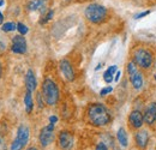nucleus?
<instances>
[{"mask_svg": "<svg viewBox=\"0 0 156 150\" xmlns=\"http://www.w3.org/2000/svg\"><path fill=\"white\" fill-rule=\"evenodd\" d=\"M88 118L95 126H105L111 121V114L108 109L100 103H94L88 109Z\"/></svg>", "mask_w": 156, "mask_h": 150, "instance_id": "nucleus-1", "label": "nucleus"}, {"mask_svg": "<svg viewBox=\"0 0 156 150\" xmlns=\"http://www.w3.org/2000/svg\"><path fill=\"white\" fill-rule=\"evenodd\" d=\"M42 96L48 106H54L59 100V89L54 80L47 78L42 83Z\"/></svg>", "mask_w": 156, "mask_h": 150, "instance_id": "nucleus-2", "label": "nucleus"}, {"mask_svg": "<svg viewBox=\"0 0 156 150\" xmlns=\"http://www.w3.org/2000/svg\"><path fill=\"white\" fill-rule=\"evenodd\" d=\"M85 17L91 23H101L107 16V10L98 4H91L85 9Z\"/></svg>", "mask_w": 156, "mask_h": 150, "instance_id": "nucleus-3", "label": "nucleus"}, {"mask_svg": "<svg viewBox=\"0 0 156 150\" xmlns=\"http://www.w3.org/2000/svg\"><path fill=\"white\" fill-rule=\"evenodd\" d=\"M29 136H30V131L29 127L25 125H20L17 131V136L15 138V141L11 143L10 150H22L29 142Z\"/></svg>", "mask_w": 156, "mask_h": 150, "instance_id": "nucleus-4", "label": "nucleus"}, {"mask_svg": "<svg viewBox=\"0 0 156 150\" xmlns=\"http://www.w3.org/2000/svg\"><path fill=\"white\" fill-rule=\"evenodd\" d=\"M133 62L142 69H149L153 64V55L147 49H138L133 54Z\"/></svg>", "mask_w": 156, "mask_h": 150, "instance_id": "nucleus-5", "label": "nucleus"}, {"mask_svg": "<svg viewBox=\"0 0 156 150\" xmlns=\"http://www.w3.org/2000/svg\"><path fill=\"white\" fill-rule=\"evenodd\" d=\"M126 69H127V73H129L130 80H131L133 88L137 89V90H139V89L143 87L144 80H143V76H142V73L137 70L136 64H135L133 61H132V62H129Z\"/></svg>", "mask_w": 156, "mask_h": 150, "instance_id": "nucleus-6", "label": "nucleus"}, {"mask_svg": "<svg viewBox=\"0 0 156 150\" xmlns=\"http://www.w3.org/2000/svg\"><path fill=\"white\" fill-rule=\"evenodd\" d=\"M39 141H40V144L43 148L48 147L54 141V125L53 124H49V125L44 126L41 130L39 136Z\"/></svg>", "mask_w": 156, "mask_h": 150, "instance_id": "nucleus-7", "label": "nucleus"}, {"mask_svg": "<svg viewBox=\"0 0 156 150\" xmlns=\"http://www.w3.org/2000/svg\"><path fill=\"white\" fill-rule=\"evenodd\" d=\"M59 147L62 150H71V148L73 147V134L69 131H61L59 133Z\"/></svg>", "mask_w": 156, "mask_h": 150, "instance_id": "nucleus-8", "label": "nucleus"}, {"mask_svg": "<svg viewBox=\"0 0 156 150\" xmlns=\"http://www.w3.org/2000/svg\"><path fill=\"white\" fill-rule=\"evenodd\" d=\"M11 51L17 54H24L27 52V41L23 35H17L12 38V47Z\"/></svg>", "mask_w": 156, "mask_h": 150, "instance_id": "nucleus-9", "label": "nucleus"}, {"mask_svg": "<svg viewBox=\"0 0 156 150\" xmlns=\"http://www.w3.org/2000/svg\"><path fill=\"white\" fill-rule=\"evenodd\" d=\"M129 123L133 129H140L144 124V115L139 111H133L129 116Z\"/></svg>", "mask_w": 156, "mask_h": 150, "instance_id": "nucleus-10", "label": "nucleus"}, {"mask_svg": "<svg viewBox=\"0 0 156 150\" xmlns=\"http://www.w3.org/2000/svg\"><path fill=\"white\" fill-rule=\"evenodd\" d=\"M156 121V102H151L144 112V123L153 125Z\"/></svg>", "mask_w": 156, "mask_h": 150, "instance_id": "nucleus-11", "label": "nucleus"}, {"mask_svg": "<svg viewBox=\"0 0 156 150\" xmlns=\"http://www.w3.org/2000/svg\"><path fill=\"white\" fill-rule=\"evenodd\" d=\"M135 141H136V144L138 148L145 149L147 145H148V142H149V133H148V131L147 130L138 131L136 137H135Z\"/></svg>", "mask_w": 156, "mask_h": 150, "instance_id": "nucleus-12", "label": "nucleus"}, {"mask_svg": "<svg viewBox=\"0 0 156 150\" xmlns=\"http://www.w3.org/2000/svg\"><path fill=\"white\" fill-rule=\"evenodd\" d=\"M60 70L64 73V76L66 77L67 80H73L75 79V71H73L69 60H61L60 61Z\"/></svg>", "mask_w": 156, "mask_h": 150, "instance_id": "nucleus-13", "label": "nucleus"}, {"mask_svg": "<svg viewBox=\"0 0 156 150\" xmlns=\"http://www.w3.org/2000/svg\"><path fill=\"white\" fill-rule=\"evenodd\" d=\"M25 87H27V90L30 91V93H33L37 87L36 77L34 75L33 70H28V72L25 75Z\"/></svg>", "mask_w": 156, "mask_h": 150, "instance_id": "nucleus-14", "label": "nucleus"}, {"mask_svg": "<svg viewBox=\"0 0 156 150\" xmlns=\"http://www.w3.org/2000/svg\"><path fill=\"white\" fill-rule=\"evenodd\" d=\"M44 5H46V0H31L28 4V9L30 11H37L44 9Z\"/></svg>", "mask_w": 156, "mask_h": 150, "instance_id": "nucleus-15", "label": "nucleus"}, {"mask_svg": "<svg viewBox=\"0 0 156 150\" xmlns=\"http://www.w3.org/2000/svg\"><path fill=\"white\" fill-rule=\"evenodd\" d=\"M24 105H25V111H27V113L33 112V108H34V101H33L31 93L28 91V90H27L25 96H24Z\"/></svg>", "mask_w": 156, "mask_h": 150, "instance_id": "nucleus-16", "label": "nucleus"}, {"mask_svg": "<svg viewBox=\"0 0 156 150\" xmlns=\"http://www.w3.org/2000/svg\"><path fill=\"white\" fill-rule=\"evenodd\" d=\"M117 138H118V142L121 147H127L129 144V141H127V134H126V131L124 129H119V131L117 133Z\"/></svg>", "mask_w": 156, "mask_h": 150, "instance_id": "nucleus-17", "label": "nucleus"}, {"mask_svg": "<svg viewBox=\"0 0 156 150\" xmlns=\"http://www.w3.org/2000/svg\"><path fill=\"white\" fill-rule=\"evenodd\" d=\"M114 73H117V66H111V67H108V70L103 73V79H105V82L106 83H112V80H113V75Z\"/></svg>", "mask_w": 156, "mask_h": 150, "instance_id": "nucleus-18", "label": "nucleus"}, {"mask_svg": "<svg viewBox=\"0 0 156 150\" xmlns=\"http://www.w3.org/2000/svg\"><path fill=\"white\" fill-rule=\"evenodd\" d=\"M17 29V24L12 23V22H7L5 24H2V31L5 33H9V31H13Z\"/></svg>", "mask_w": 156, "mask_h": 150, "instance_id": "nucleus-19", "label": "nucleus"}, {"mask_svg": "<svg viewBox=\"0 0 156 150\" xmlns=\"http://www.w3.org/2000/svg\"><path fill=\"white\" fill-rule=\"evenodd\" d=\"M17 30L20 31V35H25L28 33V27L25 24H23V23H18L17 24Z\"/></svg>", "mask_w": 156, "mask_h": 150, "instance_id": "nucleus-20", "label": "nucleus"}, {"mask_svg": "<svg viewBox=\"0 0 156 150\" xmlns=\"http://www.w3.org/2000/svg\"><path fill=\"white\" fill-rule=\"evenodd\" d=\"M112 90H113V88H112V87H106V88L101 89V91H100V95H101V96H106L107 94L112 93Z\"/></svg>", "mask_w": 156, "mask_h": 150, "instance_id": "nucleus-21", "label": "nucleus"}, {"mask_svg": "<svg viewBox=\"0 0 156 150\" xmlns=\"http://www.w3.org/2000/svg\"><path fill=\"white\" fill-rule=\"evenodd\" d=\"M53 13H54V12H53V10H49V11H48V13H47V17L43 19V20H41V23H46L47 20H49V19L53 17Z\"/></svg>", "mask_w": 156, "mask_h": 150, "instance_id": "nucleus-22", "label": "nucleus"}, {"mask_svg": "<svg viewBox=\"0 0 156 150\" xmlns=\"http://www.w3.org/2000/svg\"><path fill=\"white\" fill-rule=\"evenodd\" d=\"M150 13V11H145V12H142V13H138L135 18L136 19H139V18H143V17H145L147 15H149Z\"/></svg>", "mask_w": 156, "mask_h": 150, "instance_id": "nucleus-23", "label": "nucleus"}, {"mask_svg": "<svg viewBox=\"0 0 156 150\" xmlns=\"http://www.w3.org/2000/svg\"><path fill=\"white\" fill-rule=\"evenodd\" d=\"M49 121H51V124H53V125H55V123L58 121V118H57L55 115H52V116L49 118Z\"/></svg>", "mask_w": 156, "mask_h": 150, "instance_id": "nucleus-24", "label": "nucleus"}, {"mask_svg": "<svg viewBox=\"0 0 156 150\" xmlns=\"http://www.w3.org/2000/svg\"><path fill=\"white\" fill-rule=\"evenodd\" d=\"M96 150H107V147L103 143H100L98 145V148H96Z\"/></svg>", "mask_w": 156, "mask_h": 150, "instance_id": "nucleus-25", "label": "nucleus"}, {"mask_svg": "<svg viewBox=\"0 0 156 150\" xmlns=\"http://www.w3.org/2000/svg\"><path fill=\"white\" fill-rule=\"evenodd\" d=\"M120 75H121V72H120V71H117V73H115V78H114V80H115V82H118V80H119Z\"/></svg>", "mask_w": 156, "mask_h": 150, "instance_id": "nucleus-26", "label": "nucleus"}, {"mask_svg": "<svg viewBox=\"0 0 156 150\" xmlns=\"http://www.w3.org/2000/svg\"><path fill=\"white\" fill-rule=\"evenodd\" d=\"M39 107L40 108L43 107V103H42V101H41V94H39Z\"/></svg>", "mask_w": 156, "mask_h": 150, "instance_id": "nucleus-27", "label": "nucleus"}, {"mask_svg": "<svg viewBox=\"0 0 156 150\" xmlns=\"http://www.w3.org/2000/svg\"><path fill=\"white\" fill-rule=\"evenodd\" d=\"M1 73H2V67H1V62H0V78H1Z\"/></svg>", "mask_w": 156, "mask_h": 150, "instance_id": "nucleus-28", "label": "nucleus"}, {"mask_svg": "<svg viewBox=\"0 0 156 150\" xmlns=\"http://www.w3.org/2000/svg\"><path fill=\"white\" fill-rule=\"evenodd\" d=\"M1 23H2V13L0 12V24H1Z\"/></svg>", "mask_w": 156, "mask_h": 150, "instance_id": "nucleus-29", "label": "nucleus"}, {"mask_svg": "<svg viewBox=\"0 0 156 150\" xmlns=\"http://www.w3.org/2000/svg\"><path fill=\"white\" fill-rule=\"evenodd\" d=\"M27 150H37V149H36V148H34V147H33V148H29V149H27Z\"/></svg>", "mask_w": 156, "mask_h": 150, "instance_id": "nucleus-30", "label": "nucleus"}, {"mask_svg": "<svg viewBox=\"0 0 156 150\" xmlns=\"http://www.w3.org/2000/svg\"><path fill=\"white\" fill-rule=\"evenodd\" d=\"M1 5H4V0H0V6Z\"/></svg>", "mask_w": 156, "mask_h": 150, "instance_id": "nucleus-31", "label": "nucleus"}, {"mask_svg": "<svg viewBox=\"0 0 156 150\" xmlns=\"http://www.w3.org/2000/svg\"><path fill=\"white\" fill-rule=\"evenodd\" d=\"M155 80H156V73H155Z\"/></svg>", "mask_w": 156, "mask_h": 150, "instance_id": "nucleus-32", "label": "nucleus"}]
</instances>
